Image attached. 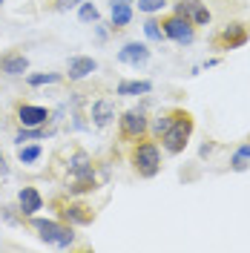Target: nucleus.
I'll return each instance as SVG.
<instances>
[{"label": "nucleus", "instance_id": "obj_12", "mask_svg": "<svg viewBox=\"0 0 250 253\" xmlns=\"http://www.w3.org/2000/svg\"><path fill=\"white\" fill-rule=\"evenodd\" d=\"M95 69H98V61H95V58H86V55H75V58H69V78L72 81L89 78Z\"/></svg>", "mask_w": 250, "mask_h": 253}, {"label": "nucleus", "instance_id": "obj_10", "mask_svg": "<svg viewBox=\"0 0 250 253\" xmlns=\"http://www.w3.org/2000/svg\"><path fill=\"white\" fill-rule=\"evenodd\" d=\"M248 29H245V26H242V23H227V26H224V32H221L219 35V43L224 49H239V46H245V43H248Z\"/></svg>", "mask_w": 250, "mask_h": 253}, {"label": "nucleus", "instance_id": "obj_19", "mask_svg": "<svg viewBox=\"0 0 250 253\" xmlns=\"http://www.w3.org/2000/svg\"><path fill=\"white\" fill-rule=\"evenodd\" d=\"M230 167H233V170H248L250 167V144H242V147L236 150L233 158H230Z\"/></svg>", "mask_w": 250, "mask_h": 253}, {"label": "nucleus", "instance_id": "obj_11", "mask_svg": "<svg viewBox=\"0 0 250 253\" xmlns=\"http://www.w3.org/2000/svg\"><path fill=\"white\" fill-rule=\"evenodd\" d=\"M17 207H20L23 216H35V213L43 207V196H41L35 187H23L20 193H17Z\"/></svg>", "mask_w": 250, "mask_h": 253}, {"label": "nucleus", "instance_id": "obj_2", "mask_svg": "<svg viewBox=\"0 0 250 253\" xmlns=\"http://www.w3.org/2000/svg\"><path fill=\"white\" fill-rule=\"evenodd\" d=\"M69 175H72L69 193H89V190H95V170L86 153H75L69 158Z\"/></svg>", "mask_w": 250, "mask_h": 253}, {"label": "nucleus", "instance_id": "obj_21", "mask_svg": "<svg viewBox=\"0 0 250 253\" xmlns=\"http://www.w3.org/2000/svg\"><path fill=\"white\" fill-rule=\"evenodd\" d=\"M144 35H147L153 43H161V41H164V29H161V23H158V20H153V17L144 23Z\"/></svg>", "mask_w": 250, "mask_h": 253}, {"label": "nucleus", "instance_id": "obj_15", "mask_svg": "<svg viewBox=\"0 0 250 253\" xmlns=\"http://www.w3.org/2000/svg\"><path fill=\"white\" fill-rule=\"evenodd\" d=\"M112 118H115V110H112L110 101H95V104H92V121H95V126H107Z\"/></svg>", "mask_w": 250, "mask_h": 253}, {"label": "nucleus", "instance_id": "obj_3", "mask_svg": "<svg viewBox=\"0 0 250 253\" xmlns=\"http://www.w3.org/2000/svg\"><path fill=\"white\" fill-rule=\"evenodd\" d=\"M35 230H38V236L49 242V245H58V248H69L72 242H75V233H72V227H66V224H58V221L52 219H35Z\"/></svg>", "mask_w": 250, "mask_h": 253}, {"label": "nucleus", "instance_id": "obj_5", "mask_svg": "<svg viewBox=\"0 0 250 253\" xmlns=\"http://www.w3.org/2000/svg\"><path fill=\"white\" fill-rule=\"evenodd\" d=\"M161 29H164V38L175 41L178 46H190V43L196 41V29H193V23L184 20V17H178V15L167 17V20L161 23Z\"/></svg>", "mask_w": 250, "mask_h": 253}, {"label": "nucleus", "instance_id": "obj_25", "mask_svg": "<svg viewBox=\"0 0 250 253\" xmlns=\"http://www.w3.org/2000/svg\"><path fill=\"white\" fill-rule=\"evenodd\" d=\"M135 3H138V12H147V15L161 12V9L167 6V0H135Z\"/></svg>", "mask_w": 250, "mask_h": 253}, {"label": "nucleus", "instance_id": "obj_22", "mask_svg": "<svg viewBox=\"0 0 250 253\" xmlns=\"http://www.w3.org/2000/svg\"><path fill=\"white\" fill-rule=\"evenodd\" d=\"M41 138H43V129H41V126H23V129L15 135L17 144H23V141H41Z\"/></svg>", "mask_w": 250, "mask_h": 253}, {"label": "nucleus", "instance_id": "obj_8", "mask_svg": "<svg viewBox=\"0 0 250 253\" xmlns=\"http://www.w3.org/2000/svg\"><path fill=\"white\" fill-rule=\"evenodd\" d=\"M52 118L46 107H35V104H20L17 107V121L23 126H43Z\"/></svg>", "mask_w": 250, "mask_h": 253}, {"label": "nucleus", "instance_id": "obj_24", "mask_svg": "<svg viewBox=\"0 0 250 253\" xmlns=\"http://www.w3.org/2000/svg\"><path fill=\"white\" fill-rule=\"evenodd\" d=\"M170 124H172V115L170 112H161V115H156V121H153V132L156 135H164L170 129Z\"/></svg>", "mask_w": 250, "mask_h": 253}, {"label": "nucleus", "instance_id": "obj_1", "mask_svg": "<svg viewBox=\"0 0 250 253\" xmlns=\"http://www.w3.org/2000/svg\"><path fill=\"white\" fill-rule=\"evenodd\" d=\"M190 132H193V118H190L187 112H175V118H172L170 129L161 135V141H164V150L167 153H184V147L190 141Z\"/></svg>", "mask_w": 250, "mask_h": 253}, {"label": "nucleus", "instance_id": "obj_7", "mask_svg": "<svg viewBox=\"0 0 250 253\" xmlns=\"http://www.w3.org/2000/svg\"><path fill=\"white\" fill-rule=\"evenodd\" d=\"M121 132H124L126 138H141V135L147 132V118H144V112L126 110L124 115H121Z\"/></svg>", "mask_w": 250, "mask_h": 253}, {"label": "nucleus", "instance_id": "obj_20", "mask_svg": "<svg viewBox=\"0 0 250 253\" xmlns=\"http://www.w3.org/2000/svg\"><path fill=\"white\" fill-rule=\"evenodd\" d=\"M78 17H81V23H98L101 20V15H98V6L95 3H81V9H78Z\"/></svg>", "mask_w": 250, "mask_h": 253}, {"label": "nucleus", "instance_id": "obj_17", "mask_svg": "<svg viewBox=\"0 0 250 253\" xmlns=\"http://www.w3.org/2000/svg\"><path fill=\"white\" fill-rule=\"evenodd\" d=\"M153 89L150 81H121L118 84V95H147Z\"/></svg>", "mask_w": 250, "mask_h": 253}, {"label": "nucleus", "instance_id": "obj_26", "mask_svg": "<svg viewBox=\"0 0 250 253\" xmlns=\"http://www.w3.org/2000/svg\"><path fill=\"white\" fill-rule=\"evenodd\" d=\"M81 3L83 0H55V12H69V9H75Z\"/></svg>", "mask_w": 250, "mask_h": 253}, {"label": "nucleus", "instance_id": "obj_16", "mask_svg": "<svg viewBox=\"0 0 250 253\" xmlns=\"http://www.w3.org/2000/svg\"><path fill=\"white\" fill-rule=\"evenodd\" d=\"M63 219L69 221V224H89V221L95 219L92 210H86V207L81 205H69L66 210H63Z\"/></svg>", "mask_w": 250, "mask_h": 253}, {"label": "nucleus", "instance_id": "obj_27", "mask_svg": "<svg viewBox=\"0 0 250 253\" xmlns=\"http://www.w3.org/2000/svg\"><path fill=\"white\" fill-rule=\"evenodd\" d=\"M0 161H3V153H0Z\"/></svg>", "mask_w": 250, "mask_h": 253}, {"label": "nucleus", "instance_id": "obj_18", "mask_svg": "<svg viewBox=\"0 0 250 253\" xmlns=\"http://www.w3.org/2000/svg\"><path fill=\"white\" fill-rule=\"evenodd\" d=\"M41 156H43V147H41V144H29V147H23V144H20V150H17L20 164H35Z\"/></svg>", "mask_w": 250, "mask_h": 253}, {"label": "nucleus", "instance_id": "obj_13", "mask_svg": "<svg viewBox=\"0 0 250 253\" xmlns=\"http://www.w3.org/2000/svg\"><path fill=\"white\" fill-rule=\"evenodd\" d=\"M132 3L135 0H112L110 12H112V29H124L132 20Z\"/></svg>", "mask_w": 250, "mask_h": 253}, {"label": "nucleus", "instance_id": "obj_23", "mask_svg": "<svg viewBox=\"0 0 250 253\" xmlns=\"http://www.w3.org/2000/svg\"><path fill=\"white\" fill-rule=\"evenodd\" d=\"M61 75L58 72H41V75H29V86H43V84H58Z\"/></svg>", "mask_w": 250, "mask_h": 253}, {"label": "nucleus", "instance_id": "obj_4", "mask_svg": "<svg viewBox=\"0 0 250 253\" xmlns=\"http://www.w3.org/2000/svg\"><path fill=\"white\" fill-rule=\"evenodd\" d=\"M132 164H135V170H138L144 178H153V175L161 170V153H158V147L153 141L138 144L135 153H132Z\"/></svg>", "mask_w": 250, "mask_h": 253}, {"label": "nucleus", "instance_id": "obj_28", "mask_svg": "<svg viewBox=\"0 0 250 253\" xmlns=\"http://www.w3.org/2000/svg\"><path fill=\"white\" fill-rule=\"evenodd\" d=\"M0 6H3V0H0Z\"/></svg>", "mask_w": 250, "mask_h": 253}, {"label": "nucleus", "instance_id": "obj_9", "mask_svg": "<svg viewBox=\"0 0 250 253\" xmlns=\"http://www.w3.org/2000/svg\"><path fill=\"white\" fill-rule=\"evenodd\" d=\"M118 61L121 63H129V66H144V63L150 61V46L147 43H126L121 52H118Z\"/></svg>", "mask_w": 250, "mask_h": 253}, {"label": "nucleus", "instance_id": "obj_6", "mask_svg": "<svg viewBox=\"0 0 250 253\" xmlns=\"http://www.w3.org/2000/svg\"><path fill=\"white\" fill-rule=\"evenodd\" d=\"M175 15L190 20L193 26H207L210 23V9L204 6L202 0H178L175 3Z\"/></svg>", "mask_w": 250, "mask_h": 253}, {"label": "nucleus", "instance_id": "obj_14", "mask_svg": "<svg viewBox=\"0 0 250 253\" xmlns=\"http://www.w3.org/2000/svg\"><path fill=\"white\" fill-rule=\"evenodd\" d=\"M26 69H29V58H26V55H3V58H0V72H6V75H12V78L23 75Z\"/></svg>", "mask_w": 250, "mask_h": 253}]
</instances>
